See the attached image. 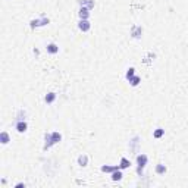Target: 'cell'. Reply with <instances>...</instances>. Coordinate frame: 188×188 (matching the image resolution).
I'll return each instance as SVG.
<instances>
[{"label":"cell","instance_id":"6da1fadb","mask_svg":"<svg viewBox=\"0 0 188 188\" xmlns=\"http://www.w3.org/2000/svg\"><path fill=\"white\" fill-rule=\"evenodd\" d=\"M62 140V134L60 132H46V135H44V150L47 149H50V147H53L55 144H57L59 141Z\"/></svg>","mask_w":188,"mask_h":188},{"label":"cell","instance_id":"7a4b0ae2","mask_svg":"<svg viewBox=\"0 0 188 188\" xmlns=\"http://www.w3.org/2000/svg\"><path fill=\"white\" fill-rule=\"evenodd\" d=\"M147 162H149V157H147L146 154H137V173H138L140 176L143 175V170L146 168Z\"/></svg>","mask_w":188,"mask_h":188},{"label":"cell","instance_id":"3957f363","mask_svg":"<svg viewBox=\"0 0 188 188\" xmlns=\"http://www.w3.org/2000/svg\"><path fill=\"white\" fill-rule=\"evenodd\" d=\"M129 150H131L134 154H138V151H140V137H138V135H135V137L129 141Z\"/></svg>","mask_w":188,"mask_h":188},{"label":"cell","instance_id":"277c9868","mask_svg":"<svg viewBox=\"0 0 188 188\" xmlns=\"http://www.w3.org/2000/svg\"><path fill=\"white\" fill-rule=\"evenodd\" d=\"M49 22H50L49 18L43 16L41 19H34V21H31L29 24H31V28H35V27H43V25H47Z\"/></svg>","mask_w":188,"mask_h":188},{"label":"cell","instance_id":"5b68a950","mask_svg":"<svg viewBox=\"0 0 188 188\" xmlns=\"http://www.w3.org/2000/svg\"><path fill=\"white\" fill-rule=\"evenodd\" d=\"M78 28L81 29L82 32H87L88 29L91 28V24H90L88 19H79V22H78Z\"/></svg>","mask_w":188,"mask_h":188},{"label":"cell","instance_id":"8992f818","mask_svg":"<svg viewBox=\"0 0 188 188\" xmlns=\"http://www.w3.org/2000/svg\"><path fill=\"white\" fill-rule=\"evenodd\" d=\"M141 34H143V28H141L140 25H132V28H131L132 38H140Z\"/></svg>","mask_w":188,"mask_h":188},{"label":"cell","instance_id":"52a82bcc","mask_svg":"<svg viewBox=\"0 0 188 188\" xmlns=\"http://www.w3.org/2000/svg\"><path fill=\"white\" fill-rule=\"evenodd\" d=\"M15 128H16V131H18V132H21V134H22V132H25L27 129H28V125H27V122H25V121H18V122H16V125H15Z\"/></svg>","mask_w":188,"mask_h":188},{"label":"cell","instance_id":"ba28073f","mask_svg":"<svg viewBox=\"0 0 188 188\" xmlns=\"http://www.w3.org/2000/svg\"><path fill=\"white\" fill-rule=\"evenodd\" d=\"M118 169H121L119 165H115V166L104 165V166H102V172H106V173H112V172H115V170H118Z\"/></svg>","mask_w":188,"mask_h":188},{"label":"cell","instance_id":"9c48e42d","mask_svg":"<svg viewBox=\"0 0 188 188\" xmlns=\"http://www.w3.org/2000/svg\"><path fill=\"white\" fill-rule=\"evenodd\" d=\"M81 8H87V9H93L94 8V0H79Z\"/></svg>","mask_w":188,"mask_h":188},{"label":"cell","instance_id":"30bf717a","mask_svg":"<svg viewBox=\"0 0 188 188\" xmlns=\"http://www.w3.org/2000/svg\"><path fill=\"white\" fill-rule=\"evenodd\" d=\"M78 15H79V19H88L90 18V9H87V8H81L79 12H78Z\"/></svg>","mask_w":188,"mask_h":188},{"label":"cell","instance_id":"8fae6325","mask_svg":"<svg viewBox=\"0 0 188 188\" xmlns=\"http://www.w3.org/2000/svg\"><path fill=\"white\" fill-rule=\"evenodd\" d=\"M57 52H59V47H57L55 43L47 44V53H50V55H56Z\"/></svg>","mask_w":188,"mask_h":188},{"label":"cell","instance_id":"7c38bea8","mask_svg":"<svg viewBox=\"0 0 188 188\" xmlns=\"http://www.w3.org/2000/svg\"><path fill=\"white\" fill-rule=\"evenodd\" d=\"M122 169H118L115 170V172H112V181H121L122 179Z\"/></svg>","mask_w":188,"mask_h":188},{"label":"cell","instance_id":"4fadbf2b","mask_svg":"<svg viewBox=\"0 0 188 188\" xmlns=\"http://www.w3.org/2000/svg\"><path fill=\"white\" fill-rule=\"evenodd\" d=\"M129 166H131V162L126 159V157H122V159H121V163H119V168H121V169H128Z\"/></svg>","mask_w":188,"mask_h":188},{"label":"cell","instance_id":"5bb4252c","mask_svg":"<svg viewBox=\"0 0 188 188\" xmlns=\"http://www.w3.org/2000/svg\"><path fill=\"white\" fill-rule=\"evenodd\" d=\"M78 165H79V166H87V165H88V157H87V154H81V156L78 157Z\"/></svg>","mask_w":188,"mask_h":188},{"label":"cell","instance_id":"9a60e30c","mask_svg":"<svg viewBox=\"0 0 188 188\" xmlns=\"http://www.w3.org/2000/svg\"><path fill=\"white\" fill-rule=\"evenodd\" d=\"M55 100H56V93H49V94L46 96V97H44V102H46L47 104L53 103Z\"/></svg>","mask_w":188,"mask_h":188},{"label":"cell","instance_id":"2e32d148","mask_svg":"<svg viewBox=\"0 0 188 188\" xmlns=\"http://www.w3.org/2000/svg\"><path fill=\"white\" fill-rule=\"evenodd\" d=\"M10 141V138H9V134H8V132H2V134H0V143H2V144H8V143H9Z\"/></svg>","mask_w":188,"mask_h":188},{"label":"cell","instance_id":"e0dca14e","mask_svg":"<svg viewBox=\"0 0 188 188\" xmlns=\"http://www.w3.org/2000/svg\"><path fill=\"white\" fill-rule=\"evenodd\" d=\"M163 135H165V129H163V128H157L156 131L153 132V137H154V138H157V140L162 138Z\"/></svg>","mask_w":188,"mask_h":188},{"label":"cell","instance_id":"ac0fdd59","mask_svg":"<svg viewBox=\"0 0 188 188\" xmlns=\"http://www.w3.org/2000/svg\"><path fill=\"white\" fill-rule=\"evenodd\" d=\"M165 172H166V166H165V165H162V163L156 165V173H157V175H163Z\"/></svg>","mask_w":188,"mask_h":188},{"label":"cell","instance_id":"d6986e66","mask_svg":"<svg viewBox=\"0 0 188 188\" xmlns=\"http://www.w3.org/2000/svg\"><path fill=\"white\" fill-rule=\"evenodd\" d=\"M140 82H141V78H140V76H137V75H134L131 79H129V84H131L132 87H137Z\"/></svg>","mask_w":188,"mask_h":188},{"label":"cell","instance_id":"ffe728a7","mask_svg":"<svg viewBox=\"0 0 188 188\" xmlns=\"http://www.w3.org/2000/svg\"><path fill=\"white\" fill-rule=\"evenodd\" d=\"M135 75V69H134V68H129V69H128V71H126V79H128V81H129V79H131L132 76Z\"/></svg>","mask_w":188,"mask_h":188},{"label":"cell","instance_id":"44dd1931","mask_svg":"<svg viewBox=\"0 0 188 188\" xmlns=\"http://www.w3.org/2000/svg\"><path fill=\"white\" fill-rule=\"evenodd\" d=\"M25 110H19L18 112V121H25Z\"/></svg>","mask_w":188,"mask_h":188},{"label":"cell","instance_id":"7402d4cb","mask_svg":"<svg viewBox=\"0 0 188 188\" xmlns=\"http://www.w3.org/2000/svg\"><path fill=\"white\" fill-rule=\"evenodd\" d=\"M21 187H25V184H22V182H19V184H16V188H21Z\"/></svg>","mask_w":188,"mask_h":188}]
</instances>
